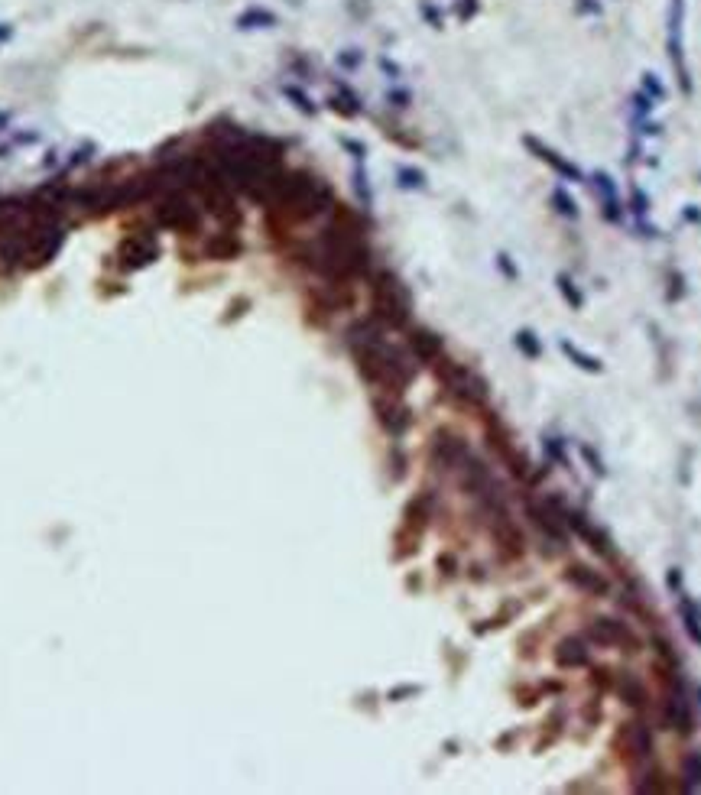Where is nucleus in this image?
Wrapping results in <instances>:
<instances>
[{
    "label": "nucleus",
    "mask_w": 701,
    "mask_h": 795,
    "mask_svg": "<svg viewBox=\"0 0 701 795\" xmlns=\"http://www.w3.org/2000/svg\"><path fill=\"white\" fill-rule=\"evenodd\" d=\"M345 341L361 377L380 393L403 396V389L416 380V357L387 338V325L380 318L371 315V318L354 322L347 328Z\"/></svg>",
    "instance_id": "1"
},
{
    "label": "nucleus",
    "mask_w": 701,
    "mask_h": 795,
    "mask_svg": "<svg viewBox=\"0 0 701 795\" xmlns=\"http://www.w3.org/2000/svg\"><path fill=\"white\" fill-rule=\"evenodd\" d=\"M409 312H413L409 289L403 286L399 276H393L390 270H380L373 276V318H380L387 328H406Z\"/></svg>",
    "instance_id": "2"
},
{
    "label": "nucleus",
    "mask_w": 701,
    "mask_h": 795,
    "mask_svg": "<svg viewBox=\"0 0 701 795\" xmlns=\"http://www.w3.org/2000/svg\"><path fill=\"white\" fill-rule=\"evenodd\" d=\"M432 367H435L439 383L448 389V396L455 399V403L471 406V409H477V406L487 403V383H484L474 370H468L465 364H458V361H451V357L442 354Z\"/></svg>",
    "instance_id": "3"
},
{
    "label": "nucleus",
    "mask_w": 701,
    "mask_h": 795,
    "mask_svg": "<svg viewBox=\"0 0 701 795\" xmlns=\"http://www.w3.org/2000/svg\"><path fill=\"white\" fill-rule=\"evenodd\" d=\"M588 640L594 646H604V649H620V652H640V636L630 630V623L617 617H594L588 623Z\"/></svg>",
    "instance_id": "4"
},
{
    "label": "nucleus",
    "mask_w": 701,
    "mask_h": 795,
    "mask_svg": "<svg viewBox=\"0 0 701 795\" xmlns=\"http://www.w3.org/2000/svg\"><path fill=\"white\" fill-rule=\"evenodd\" d=\"M565 526H568V529H572V533L578 536L581 542H588V549H591L594 555H600L604 562H617V559H620V552H617L614 539L607 536V529H600V526H594L591 519L584 516V510H574V507L568 510Z\"/></svg>",
    "instance_id": "5"
},
{
    "label": "nucleus",
    "mask_w": 701,
    "mask_h": 795,
    "mask_svg": "<svg viewBox=\"0 0 701 795\" xmlns=\"http://www.w3.org/2000/svg\"><path fill=\"white\" fill-rule=\"evenodd\" d=\"M156 221L169 231H195L198 228V208L188 202L182 192L166 195L156 208Z\"/></svg>",
    "instance_id": "6"
},
{
    "label": "nucleus",
    "mask_w": 701,
    "mask_h": 795,
    "mask_svg": "<svg viewBox=\"0 0 701 795\" xmlns=\"http://www.w3.org/2000/svg\"><path fill=\"white\" fill-rule=\"evenodd\" d=\"M373 413H377V422H380L393 439H399V435L409 429V422H413V413H409V406L403 403V396H393V393H377V396H373Z\"/></svg>",
    "instance_id": "7"
},
{
    "label": "nucleus",
    "mask_w": 701,
    "mask_h": 795,
    "mask_svg": "<svg viewBox=\"0 0 701 795\" xmlns=\"http://www.w3.org/2000/svg\"><path fill=\"white\" fill-rule=\"evenodd\" d=\"M617 740L624 744V760L630 763V766L646 763L652 756V730L646 728V720H630V724H624L620 734H617Z\"/></svg>",
    "instance_id": "8"
},
{
    "label": "nucleus",
    "mask_w": 701,
    "mask_h": 795,
    "mask_svg": "<svg viewBox=\"0 0 701 795\" xmlns=\"http://www.w3.org/2000/svg\"><path fill=\"white\" fill-rule=\"evenodd\" d=\"M682 10L685 0H672V10H669V59L679 72V82H682V91H692V78H688V68H685V56H682Z\"/></svg>",
    "instance_id": "9"
},
{
    "label": "nucleus",
    "mask_w": 701,
    "mask_h": 795,
    "mask_svg": "<svg viewBox=\"0 0 701 795\" xmlns=\"http://www.w3.org/2000/svg\"><path fill=\"white\" fill-rule=\"evenodd\" d=\"M565 581L572 584L574 591H581L588 594V597H607L610 594V581L600 571H594V568L581 565V562H572V565L565 568Z\"/></svg>",
    "instance_id": "10"
},
{
    "label": "nucleus",
    "mask_w": 701,
    "mask_h": 795,
    "mask_svg": "<svg viewBox=\"0 0 701 795\" xmlns=\"http://www.w3.org/2000/svg\"><path fill=\"white\" fill-rule=\"evenodd\" d=\"M468 451H471L468 448V441L451 435V432H439L435 441H432V458H435V465H439L442 471H458V465L465 461Z\"/></svg>",
    "instance_id": "11"
},
{
    "label": "nucleus",
    "mask_w": 701,
    "mask_h": 795,
    "mask_svg": "<svg viewBox=\"0 0 701 795\" xmlns=\"http://www.w3.org/2000/svg\"><path fill=\"white\" fill-rule=\"evenodd\" d=\"M156 254H160V247H156V240H153L150 234H134V237H127V240L120 244L124 266H130V270H140V266L153 263V260H156Z\"/></svg>",
    "instance_id": "12"
},
{
    "label": "nucleus",
    "mask_w": 701,
    "mask_h": 795,
    "mask_svg": "<svg viewBox=\"0 0 701 795\" xmlns=\"http://www.w3.org/2000/svg\"><path fill=\"white\" fill-rule=\"evenodd\" d=\"M591 182H594V192H598V198H600V212H604V218H607L610 224H620V221H624V205H620L614 179H610L607 172H594Z\"/></svg>",
    "instance_id": "13"
},
{
    "label": "nucleus",
    "mask_w": 701,
    "mask_h": 795,
    "mask_svg": "<svg viewBox=\"0 0 701 795\" xmlns=\"http://www.w3.org/2000/svg\"><path fill=\"white\" fill-rule=\"evenodd\" d=\"M523 143L529 146L532 153H536V160H542V162H546V166H552V169H555V172H558V176H562V179H568V182H584V172L578 169V166H574V162L562 160V156H558V153L552 150V146H542L539 140H536V136H526Z\"/></svg>",
    "instance_id": "14"
},
{
    "label": "nucleus",
    "mask_w": 701,
    "mask_h": 795,
    "mask_svg": "<svg viewBox=\"0 0 701 795\" xmlns=\"http://www.w3.org/2000/svg\"><path fill=\"white\" fill-rule=\"evenodd\" d=\"M552 659H555L558 668H581V666L591 662V656H588V646H584L581 636H565V640L552 649Z\"/></svg>",
    "instance_id": "15"
},
{
    "label": "nucleus",
    "mask_w": 701,
    "mask_h": 795,
    "mask_svg": "<svg viewBox=\"0 0 701 795\" xmlns=\"http://www.w3.org/2000/svg\"><path fill=\"white\" fill-rule=\"evenodd\" d=\"M409 351H413L416 361H423V364H435L445 347H442L439 335H432L429 328H416L413 335H409Z\"/></svg>",
    "instance_id": "16"
},
{
    "label": "nucleus",
    "mask_w": 701,
    "mask_h": 795,
    "mask_svg": "<svg viewBox=\"0 0 701 795\" xmlns=\"http://www.w3.org/2000/svg\"><path fill=\"white\" fill-rule=\"evenodd\" d=\"M614 688H617V694L624 698V704H630L634 711H646L650 692H646V685H643V682L634 676V672H624V676H617Z\"/></svg>",
    "instance_id": "17"
},
{
    "label": "nucleus",
    "mask_w": 701,
    "mask_h": 795,
    "mask_svg": "<svg viewBox=\"0 0 701 795\" xmlns=\"http://www.w3.org/2000/svg\"><path fill=\"white\" fill-rule=\"evenodd\" d=\"M679 614H682V626H685V633H688V640L695 646H701V607L692 597L679 594Z\"/></svg>",
    "instance_id": "18"
},
{
    "label": "nucleus",
    "mask_w": 701,
    "mask_h": 795,
    "mask_svg": "<svg viewBox=\"0 0 701 795\" xmlns=\"http://www.w3.org/2000/svg\"><path fill=\"white\" fill-rule=\"evenodd\" d=\"M558 347H562V354H565L568 361L578 367V370H584V373H600V370H604V364H600L598 357L588 354V351H581V347H574L572 341L562 338V341H558Z\"/></svg>",
    "instance_id": "19"
},
{
    "label": "nucleus",
    "mask_w": 701,
    "mask_h": 795,
    "mask_svg": "<svg viewBox=\"0 0 701 795\" xmlns=\"http://www.w3.org/2000/svg\"><path fill=\"white\" fill-rule=\"evenodd\" d=\"M208 254L218 257V260H231V257L240 254V240H237L234 231H221L212 244H208Z\"/></svg>",
    "instance_id": "20"
},
{
    "label": "nucleus",
    "mask_w": 701,
    "mask_h": 795,
    "mask_svg": "<svg viewBox=\"0 0 701 795\" xmlns=\"http://www.w3.org/2000/svg\"><path fill=\"white\" fill-rule=\"evenodd\" d=\"M237 26H240V30H260V26H276V17H273L270 10H263V7H250L247 13H240V17H237Z\"/></svg>",
    "instance_id": "21"
},
{
    "label": "nucleus",
    "mask_w": 701,
    "mask_h": 795,
    "mask_svg": "<svg viewBox=\"0 0 701 795\" xmlns=\"http://www.w3.org/2000/svg\"><path fill=\"white\" fill-rule=\"evenodd\" d=\"M682 786L688 789V792H698L701 789V753H688L682 763Z\"/></svg>",
    "instance_id": "22"
},
{
    "label": "nucleus",
    "mask_w": 701,
    "mask_h": 795,
    "mask_svg": "<svg viewBox=\"0 0 701 795\" xmlns=\"http://www.w3.org/2000/svg\"><path fill=\"white\" fill-rule=\"evenodd\" d=\"M555 283H558V292H562V299H565V302L572 305L574 312H578V309H581V305H584V296H581V289L574 286V280H572V276H568V273H558V276H555Z\"/></svg>",
    "instance_id": "23"
},
{
    "label": "nucleus",
    "mask_w": 701,
    "mask_h": 795,
    "mask_svg": "<svg viewBox=\"0 0 701 795\" xmlns=\"http://www.w3.org/2000/svg\"><path fill=\"white\" fill-rule=\"evenodd\" d=\"M516 347H520L529 361H539V357H542V341L536 338V331H529V328L516 331Z\"/></svg>",
    "instance_id": "24"
},
{
    "label": "nucleus",
    "mask_w": 701,
    "mask_h": 795,
    "mask_svg": "<svg viewBox=\"0 0 701 795\" xmlns=\"http://www.w3.org/2000/svg\"><path fill=\"white\" fill-rule=\"evenodd\" d=\"M552 205H555V212L562 214V218H578V205H574V198L562 186L552 188Z\"/></svg>",
    "instance_id": "25"
},
{
    "label": "nucleus",
    "mask_w": 701,
    "mask_h": 795,
    "mask_svg": "<svg viewBox=\"0 0 701 795\" xmlns=\"http://www.w3.org/2000/svg\"><path fill=\"white\" fill-rule=\"evenodd\" d=\"M588 682H591L594 692L600 688V694L610 692V688H614V682H617V678H614V668H610V666H591V678H588Z\"/></svg>",
    "instance_id": "26"
},
{
    "label": "nucleus",
    "mask_w": 701,
    "mask_h": 795,
    "mask_svg": "<svg viewBox=\"0 0 701 795\" xmlns=\"http://www.w3.org/2000/svg\"><path fill=\"white\" fill-rule=\"evenodd\" d=\"M546 461H549V465H568L565 441H562V439H546Z\"/></svg>",
    "instance_id": "27"
},
{
    "label": "nucleus",
    "mask_w": 701,
    "mask_h": 795,
    "mask_svg": "<svg viewBox=\"0 0 701 795\" xmlns=\"http://www.w3.org/2000/svg\"><path fill=\"white\" fill-rule=\"evenodd\" d=\"M581 458H584V465L591 467V474H598V477H604L607 474V467H604V458H598V451L591 448V445H581Z\"/></svg>",
    "instance_id": "28"
},
{
    "label": "nucleus",
    "mask_w": 701,
    "mask_h": 795,
    "mask_svg": "<svg viewBox=\"0 0 701 795\" xmlns=\"http://www.w3.org/2000/svg\"><path fill=\"white\" fill-rule=\"evenodd\" d=\"M397 176H399V186H403V188H423V186H425V176H423V172H419V169H409V166H403Z\"/></svg>",
    "instance_id": "29"
},
{
    "label": "nucleus",
    "mask_w": 701,
    "mask_h": 795,
    "mask_svg": "<svg viewBox=\"0 0 701 795\" xmlns=\"http://www.w3.org/2000/svg\"><path fill=\"white\" fill-rule=\"evenodd\" d=\"M643 88H646V94H650L652 101H666V88H662V82H659L652 72L643 75Z\"/></svg>",
    "instance_id": "30"
},
{
    "label": "nucleus",
    "mask_w": 701,
    "mask_h": 795,
    "mask_svg": "<svg viewBox=\"0 0 701 795\" xmlns=\"http://www.w3.org/2000/svg\"><path fill=\"white\" fill-rule=\"evenodd\" d=\"M650 110H652V98H650V94H634V120H636V124H640Z\"/></svg>",
    "instance_id": "31"
},
{
    "label": "nucleus",
    "mask_w": 701,
    "mask_h": 795,
    "mask_svg": "<svg viewBox=\"0 0 701 795\" xmlns=\"http://www.w3.org/2000/svg\"><path fill=\"white\" fill-rule=\"evenodd\" d=\"M286 98H292V101H296V108L302 110V114H315V104L309 101V98H305L302 91H299V88H292V85H286Z\"/></svg>",
    "instance_id": "32"
},
{
    "label": "nucleus",
    "mask_w": 701,
    "mask_h": 795,
    "mask_svg": "<svg viewBox=\"0 0 701 795\" xmlns=\"http://www.w3.org/2000/svg\"><path fill=\"white\" fill-rule=\"evenodd\" d=\"M630 212H634L636 218H643V214L650 212V198H646L640 188H634V205H630Z\"/></svg>",
    "instance_id": "33"
},
{
    "label": "nucleus",
    "mask_w": 701,
    "mask_h": 795,
    "mask_svg": "<svg viewBox=\"0 0 701 795\" xmlns=\"http://www.w3.org/2000/svg\"><path fill=\"white\" fill-rule=\"evenodd\" d=\"M600 718H604V714H600V702H598V698H591V702L584 704V720H588V724H598Z\"/></svg>",
    "instance_id": "34"
},
{
    "label": "nucleus",
    "mask_w": 701,
    "mask_h": 795,
    "mask_svg": "<svg viewBox=\"0 0 701 795\" xmlns=\"http://www.w3.org/2000/svg\"><path fill=\"white\" fill-rule=\"evenodd\" d=\"M354 188L361 192V202H364V205H371V188H367V179H364V172H361V169L354 172Z\"/></svg>",
    "instance_id": "35"
},
{
    "label": "nucleus",
    "mask_w": 701,
    "mask_h": 795,
    "mask_svg": "<svg viewBox=\"0 0 701 795\" xmlns=\"http://www.w3.org/2000/svg\"><path fill=\"white\" fill-rule=\"evenodd\" d=\"M497 266L503 270V276H507V280H516V266H513V260H510L507 254H497Z\"/></svg>",
    "instance_id": "36"
},
{
    "label": "nucleus",
    "mask_w": 701,
    "mask_h": 795,
    "mask_svg": "<svg viewBox=\"0 0 701 795\" xmlns=\"http://www.w3.org/2000/svg\"><path fill=\"white\" fill-rule=\"evenodd\" d=\"M666 581H669V591H676V594L682 591V568H669Z\"/></svg>",
    "instance_id": "37"
},
{
    "label": "nucleus",
    "mask_w": 701,
    "mask_h": 795,
    "mask_svg": "<svg viewBox=\"0 0 701 795\" xmlns=\"http://www.w3.org/2000/svg\"><path fill=\"white\" fill-rule=\"evenodd\" d=\"M474 10H477V0H461V4H458V17L468 20Z\"/></svg>",
    "instance_id": "38"
},
{
    "label": "nucleus",
    "mask_w": 701,
    "mask_h": 795,
    "mask_svg": "<svg viewBox=\"0 0 701 795\" xmlns=\"http://www.w3.org/2000/svg\"><path fill=\"white\" fill-rule=\"evenodd\" d=\"M578 10L581 13H600V4L598 0H578Z\"/></svg>",
    "instance_id": "39"
},
{
    "label": "nucleus",
    "mask_w": 701,
    "mask_h": 795,
    "mask_svg": "<svg viewBox=\"0 0 701 795\" xmlns=\"http://www.w3.org/2000/svg\"><path fill=\"white\" fill-rule=\"evenodd\" d=\"M419 688L416 685H406V688H397V692H390V698H403V694H416Z\"/></svg>",
    "instance_id": "40"
},
{
    "label": "nucleus",
    "mask_w": 701,
    "mask_h": 795,
    "mask_svg": "<svg viewBox=\"0 0 701 795\" xmlns=\"http://www.w3.org/2000/svg\"><path fill=\"white\" fill-rule=\"evenodd\" d=\"M516 610H520V604H510L507 607V614H516ZM490 626H503V617H494V620H487Z\"/></svg>",
    "instance_id": "41"
},
{
    "label": "nucleus",
    "mask_w": 701,
    "mask_h": 795,
    "mask_svg": "<svg viewBox=\"0 0 701 795\" xmlns=\"http://www.w3.org/2000/svg\"><path fill=\"white\" fill-rule=\"evenodd\" d=\"M341 62H345V65H357V62H361V56H341Z\"/></svg>",
    "instance_id": "42"
},
{
    "label": "nucleus",
    "mask_w": 701,
    "mask_h": 795,
    "mask_svg": "<svg viewBox=\"0 0 701 795\" xmlns=\"http://www.w3.org/2000/svg\"><path fill=\"white\" fill-rule=\"evenodd\" d=\"M685 218H688V221H701V214L695 212V208H688V212H685Z\"/></svg>",
    "instance_id": "43"
},
{
    "label": "nucleus",
    "mask_w": 701,
    "mask_h": 795,
    "mask_svg": "<svg viewBox=\"0 0 701 795\" xmlns=\"http://www.w3.org/2000/svg\"><path fill=\"white\" fill-rule=\"evenodd\" d=\"M7 36H10V30H7L4 23H0V39H7Z\"/></svg>",
    "instance_id": "44"
},
{
    "label": "nucleus",
    "mask_w": 701,
    "mask_h": 795,
    "mask_svg": "<svg viewBox=\"0 0 701 795\" xmlns=\"http://www.w3.org/2000/svg\"><path fill=\"white\" fill-rule=\"evenodd\" d=\"M698 698H701V688H698Z\"/></svg>",
    "instance_id": "45"
}]
</instances>
